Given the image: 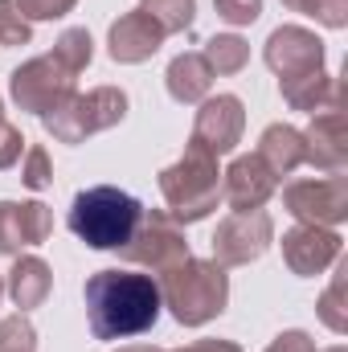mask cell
I'll list each match as a JSON object with an SVG mask.
<instances>
[{
  "label": "cell",
  "mask_w": 348,
  "mask_h": 352,
  "mask_svg": "<svg viewBox=\"0 0 348 352\" xmlns=\"http://www.w3.org/2000/svg\"><path fill=\"white\" fill-rule=\"evenodd\" d=\"M87 320L94 340H131L156 328L160 320V283L131 270H94L83 287Z\"/></svg>",
  "instance_id": "obj_1"
},
{
  "label": "cell",
  "mask_w": 348,
  "mask_h": 352,
  "mask_svg": "<svg viewBox=\"0 0 348 352\" xmlns=\"http://www.w3.org/2000/svg\"><path fill=\"white\" fill-rule=\"evenodd\" d=\"M156 283H160V303L184 328H201V324L217 320L230 303V274L213 258H193L188 254L184 263L164 270Z\"/></svg>",
  "instance_id": "obj_2"
},
{
  "label": "cell",
  "mask_w": 348,
  "mask_h": 352,
  "mask_svg": "<svg viewBox=\"0 0 348 352\" xmlns=\"http://www.w3.org/2000/svg\"><path fill=\"white\" fill-rule=\"evenodd\" d=\"M140 213H144V205L131 192H123L115 184H94V188H83L74 197L66 226L90 250H119L131 238Z\"/></svg>",
  "instance_id": "obj_3"
},
{
  "label": "cell",
  "mask_w": 348,
  "mask_h": 352,
  "mask_svg": "<svg viewBox=\"0 0 348 352\" xmlns=\"http://www.w3.org/2000/svg\"><path fill=\"white\" fill-rule=\"evenodd\" d=\"M160 192L168 201V213H173L180 226L209 217L217 209V201H221V168H217V156L188 140L184 156L176 160L173 168L160 173Z\"/></svg>",
  "instance_id": "obj_4"
},
{
  "label": "cell",
  "mask_w": 348,
  "mask_h": 352,
  "mask_svg": "<svg viewBox=\"0 0 348 352\" xmlns=\"http://www.w3.org/2000/svg\"><path fill=\"white\" fill-rule=\"evenodd\" d=\"M127 115V94L119 87H94L87 94H70L58 111H50L45 135H54L58 144H83L87 135H98L115 123H123Z\"/></svg>",
  "instance_id": "obj_5"
},
{
  "label": "cell",
  "mask_w": 348,
  "mask_h": 352,
  "mask_svg": "<svg viewBox=\"0 0 348 352\" xmlns=\"http://www.w3.org/2000/svg\"><path fill=\"white\" fill-rule=\"evenodd\" d=\"M119 258L131 266H148L152 274H164L176 263L188 258V238H184V226L176 221L173 213L164 209H144L131 238L119 246Z\"/></svg>",
  "instance_id": "obj_6"
},
{
  "label": "cell",
  "mask_w": 348,
  "mask_h": 352,
  "mask_svg": "<svg viewBox=\"0 0 348 352\" xmlns=\"http://www.w3.org/2000/svg\"><path fill=\"white\" fill-rule=\"evenodd\" d=\"M74 70H66L62 62H58V54L50 50V54H41V58H29L25 66H17L12 70V78H8V94H12V102L21 107V111H29V115H50V111H58L70 94H74Z\"/></svg>",
  "instance_id": "obj_7"
},
{
  "label": "cell",
  "mask_w": 348,
  "mask_h": 352,
  "mask_svg": "<svg viewBox=\"0 0 348 352\" xmlns=\"http://www.w3.org/2000/svg\"><path fill=\"white\" fill-rule=\"evenodd\" d=\"M283 205L299 226H328L336 230L348 217V176H316V180H295L283 188Z\"/></svg>",
  "instance_id": "obj_8"
},
{
  "label": "cell",
  "mask_w": 348,
  "mask_h": 352,
  "mask_svg": "<svg viewBox=\"0 0 348 352\" xmlns=\"http://www.w3.org/2000/svg\"><path fill=\"white\" fill-rule=\"evenodd\" d=\"M274 242V221L270 213L250 209V213H230L217 234H213V263L217 266H250L266 254V246Z\"/></svg>",
  "instance_id": "obj_9"
},
{
  "label": "cell",
  "mask_w": 348,
  "mask_h": 352,
  "mask_svg": "<svg viewBox=\"0 0 348 352\" xmlns=\"http://www.w3.org/2000/svg\"><path fill=\"white\" fill-rule=\"evenodd\" d=\"M242 131H246V107L238 94H217V98H205L197 119H193V144H201L205 152L213 156H226L242 144Z\"/></svg>",
  "instance_id": "obj_10"
},
{
  "label": "cell",
  "mask_w": 348,
  "mask_h": 352,
  "mask_svg": "<svg viewBox=\"0 0 348 352\" xmlns=\"http://www.w3.org/2000/svg\"><path fill=\"white\" fill-rule=\"evenodd\" d=\"M266 66L283 78H299V74H312V70H324V41L303 29V25H279L270 37H266V50H262Z\"/></svg>",
  "instance_id": "obj_11"
},
{
  "label": "cell",
  "mask_w": 348,
  "mask_h": 352,
  "mask_svg": "<svg viewBox=\"0 0 348 352\" xmlns=\"http://www.w3.org/2000/svg\"><path fill=\"white\" fill-rule=\"evenodd\" d=\"M340 246L345 238L328 226H295L283 234V263L291 266V274L312 278L340 258Z\"/></svg>",
  "instance_id": "obj_12"
},
{
  "label": "cell",
  "mask_w": 348,
  "mask_h": 352,
  "mask_svg": "<svg viewBox=\"0 0 348 352\" xmlns=\"http://www.w3.org/2000/svg\"><path fill=\"white\" fill-rule=\"evenodd\" d=\"M54 234V213L41 201H0V254L17 258Z\"/></svg>",
  "instance_id": "obj_13"
},
{
  "label": "cell",
  "mask_w": 348,
  "mask_h": 352,
  "mask_svg": "<svg viewBox=\"0 0 348 352\" xmlns=\"http://www.w3.org/2000/svg\"><path fill=\"white\" fill-rule=\"evenodd\" d=\"M303 144H307V160L312 168H324V173H345L348 164V135H345V98L328 102L324 111L312 115V127L303 131Z\"/></svg>",
  "instance_id": "obj_14"
},
{
  "label": "cell",
  "mask_w": 348,
  "mask_h": 352,
  "mask_svg": "<svg viewBox=\"0 0 348 352\" xmlns=\"http://www.w3.org/2000/svg\"><path fill=\"white\" fill-rule=\"evenodd\" d=\"M279 188V176L262 164V156H238L226 173H221V201L234 209V213H250L262 209Z\"/></svg>",
  "instance_id": "obj_15"
},
{
  "label": "cell",
  "mask_w": 348,
  "mask_h": 352,
  "mask_svg": "<svg viewBox=\"0 0 348 352\" xmlns=\"http://www.w3.org/2000/svg\"><path fill=\"white\" fill-rule=\"evenodd\" d=\"M160 45H164V29H160L144 8L123 12V16L111 25V33H107V50H111V58H115L119 66H140V62H148Z\"/></svg>",
  "instance_id": "obj_16"
},
{
  "label": "cell",
  "mask_w": 348,
  "mask_h": 352,
  "mask_svg": "<svg viewBox=\"0 0 348 352\" xmlns=\"http://www.w3.org/2000/svg\"><path fill=\"white\" fill-rule=\"evenodd\" d=\"M259 156L274 176H291L295 168H303V160H307L303 131L291 127V123H270L259 140Z\"/></svg>",
  "instance_id": "obj_17"
},
{
  "label": "cell",
  "mask_w": 348,
  "mask_h": 352,
  "mask_svg": "<svg viewBox=\"0 0 348 352\" xmlns=\"http://www.w3.org/2000/svg\"><path fill=\"white\" fill-rule=\"evenodd\" d=\"M279 94H283V102H287L291 111L316 115V111H324L328 102L345 98V87H340V78H332L328 70H312V74H299V78H283V82H279Z\"/></svg>",
  "instance_id": "obj_18"
},
{
  "label": "cell",
  "mask_w": 348,
  "mask_h": 352,
  "mask_svg": "<svg viewBox=\"0 0 348 352\" xmlns=\"http://www.w3.org/2000/svg\"><path fill=\"white\" fill-rule=\"evenodd\" d=\"M8 295H12V303L21 307V311H29V307H41L45 299H50V287H54V274H50V266L41 263L37 254H17V263L8 270Z\"/></svg>",
  "instance_id": "obj_19"
},
{
  "label": "cell",
  "mask_w": 348,
  "mask_h": 352,
  "mask_svg": "<svg viewBox=\"0 0 348 352\" xmlns=\"http://www.w3.org/2000/svg\"><path fill=\"white\" fill-rule=\"evenodd\" d=\"M164 82H168V94H173L176 102L193 107V102H205V98H209L213 70L205 66V58H201V54H176L173 62H168Z\"/></svg>",
  "instance_id": "obj_20"
},
{
  "label": "cell",
  "mask_w": 348,
  "mask_h": 352,
  "mask_svg": "<svg viewBox=\"0 0 348 352\" xmlns=\"http://www.w3.org/2000/svg\"><path fill=\"white\" fill-rule=\"evenodd\" d=\"M201 58H205V66L213 70V78H217V74H238V70H246V62H250V45H246L238 33H217V37L205 41Z\"/></svg>",
  "instance_id": "obj_21"
},
{
  "label": "cell",
  "mask_w": 348,
  "mask_h": 352,
  "mask_svg": "<svg viewBox=\"0 0 348 352\" xmlns=\"http://www.w3.org/2000/svg\"><path fill=\"white\" fill-rule=\"evenodd\" d=\"M140 8L164 29V37L173 33H184L197 16V0H140Z\"/></svg>",
  "instance_id": "obj_22"
},
{
  "label": "cell",
  "mask_w": 348,
  "mask_h": 352,
  "mask_svg": "<svg viewBox=\"0 0 348 352\" xmlns=\"http://www.w3.org/2000/svg\"><path fill=\"white\" fill-rule=\"evenodd\" d=\"M54 54H58V62H62L66 70L83 74L90 66V58H94V41H90L87 29H66V33L54 41Z\"/></svg>",
  "instance_id": "obj_23"
},
{
  "label": "cell",
  "mask_w": 348,
  "mask_h": 352,
  "mask_svg": "<svg viewBox=\"0 0 348 352\" xmlns=\"http://www.w3.org/2000/svg\"><path fill=\"white\" fill-rule=\"evenodd\" d=\"M345 274L340 270L332 283H328V291L320 295V303H316V311H320V320H324V328H332L336 336H345L348 332V307H345Z\"/></svg>",
  "instance_id": "obj_24"
},
{
  "label": "cell",
  "mask_w": 348,
  "mask_h": 352,
  "mask_svg": "<svg viewBox=\"0 0 348 352\" xmlns=\"http://www.w3.org/2000/svg\"><path fill=\"white\" fill-rule=\"evenodd\" d=\"M0 352H37V328L25 311H12L0 320Z\"/></svg>",
  "instance_id": "obj_25"
},
{
  "label": "cell",
  "mask_w": 348,
  "mask_h": 352,
  "mask_svg": "<svg viewBox=\"0 0 348 352\" xmlns=\"http://www.w3.org/2000/svg\"><path fill=\"white\" fill-rule=\"evenodd\" d=\"M291 12L316 16L324 29H345L348 25V0H283Z\"/></svg>",
  "instance_id": "obj_26"
},
{
  "label": "cell",
  "mask_w": 348,
  "mask_h": 352,
  "mask_svg": "<svg viewBox=\"0 0 348 352\" xmlns=\"http://www.w3.org/2000/svg\"><path fill=\"white\" fill-rule=\"evenodd\" d=\"M29 41H33V25L21 16L12 0H0V45H29Z\"/></svg>",
  "instance_id": "obj_27"
},
{
  "label": "cell",
  "mask_w": 348,
  "mask_h": 352,
  "mask_svg": "<svg viewBox=\"0 0 348 352\" xmlns=\"http://www.w3.org/2000/svg\"><path fill=\"white\" fill-rule=\"evenodd\" d=\"M21 180L33 188V192H41L50 180H54V164H50V152L45 148H25V164H21Z\"/></svg>",
  "instance_id": "obj_28"
},
{
  "label": "cell",
  "mask_w": 348,
  "mask_h": 352,
  "mask_svg": "<svg viewBox=\"0 0 348 352\" xmlns=\"http://www.w3.org/2000/svg\"><path fill=\"white\" fill-rule=\"evenodd\" d=\"M17 8H21V16L33 25V21H58V16H66L78 0H12Z\"/></svg>",
  "instance_id": "obj_29"
},
{
  "label": "cell",
  "mask_w": 348,
  "mask_h": 352,
  "mask_svg": "<svg viewBox=\"0 0 348 352\" xmlns=\"http://www.w3.org/2000/svg\"><path fill=\"white\" fill-rule=\"evenodd\" d=\"M213 8L230 25H254L262 16V0H213Z\"/></svg>",
  "instance_id": "obj_30"
},
{
  "label": "cell",
  "mask_w": 348,
  "mask_h": 352,
  "mask_svg": "<svg viewBox=\"0 0 348 352\" xmlns=\"http://www.w3.org/2000/svg\"><path fill=\"white\" fill-rule=\"evenodd\" d=\"M21 152H25V135H21V127H12L8 119H0V173L12 168V164L21 160Z\"/></svg>",
  "instance_id": "obj_31"
},
{
  "label": "cell",
  "mask_w": 348,
  "mask_h": 352,
  "mask_svg": "<svg viewBox=\"0 0 348 352\" xmlns=\"http://www.w3.org/2000/svg\"><path fill=\"white\" fill-rule=\"evenodd\" d=\"M266 352H320L316 349V340L307 336V332H299V328H291V332H283V336H274Z\"/></svg>",
  "instance_id": "obj_32"
},
{
  "label": "cell",
  "mask_w": 348,
  "mask_h": 352,
  "mask_svg": "<svg viewBox=\"0 0 348 352\" xmlns=\"http://www.w3.org/2000/svg\"><path fill=\"white\" fill-rule=\"evenodd\" d=\"M173 352H242L234 340H197V344H184V349H173Z\"/></svg>",
  "instance_id": "obj_33"
},
{
  "label": "cell",
  "mask_w": 348,
  "mask_h": 352,
  "mask_svg": "<svg viewBox=\"0 0 348 352\" xmlns=\"http://www.w3.org/2000/svg\"><path fill=\"white\" fill-rule=\"evenodd\" d=\"M119 352H160V349H152V344H131V349H119Z\"/></svg>",
  "instance_id": "obj_34"
},
{
  "label": "cell",
  "mask_w": 348,
  "mask_h": 352,
  "mask_svg": "<svg viewBox=\"0 0 348 352\" xmlns=\"http://www.w3.org/2000/svg\"><path fill=\"white\" fill-rule=\"evenodd\" d=\"M328 352H348V349H345V344H336V349H328Z\"/></svg>",
  "instance_id": "obj_35"
},
{
  "label": "cell",
  "mask_w": 348,
  "mask_h": 352,
  "mask_svg": "<svg viewBox=\"0 0 348 352\" xmlns=\"http://www.w3.org/2000/svg\"><path fill=\"white\" fill-rule=\"evenodd\" d=\"M0 119H4V98H0Z\"/></svg>",
  "instance_id": "obj_36"
},
{
  "label": "cell",
  "mask_w": 348,
  "mask_h": 352,
  "mask_svg": "<svg viewBox=\"0 0 348 352\" xmlns=\"http://www.w3.org/2000/svg\"><path fill=\"white\" fill-rule=\"evenodd\" d=\"M0 295H4V278H0Z\"/></svg>",
  "instance_id": "obj_37"
}]
</instances>
